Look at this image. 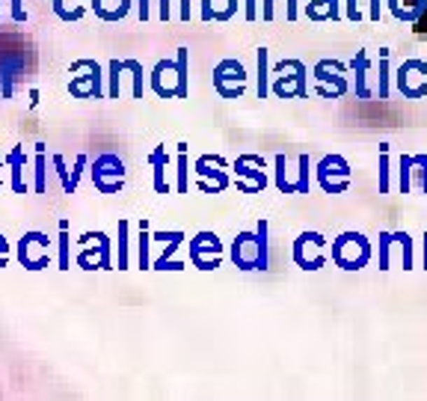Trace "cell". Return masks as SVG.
Segmentation results:
<instances>
[{
    "mask_svg": "<svg viewBox=\"0 0 427 401\" xmlns=\"http://www.w3.org/2000/svg\"><path fill=\"white\" fill-rule=\"evenodd\" d=\"M92 9H95L98 18H104V21H119V18L128 15L131 0H92Z\"/></svg>",
    "mask_w": 427,
    "mask_h": 401,
    "instance_id": "obj_8",
    "label": "cell"
},
{
    "mask_svg": "<svg viewBox=\"0 0 427 401\" xmlns=\"http://www.w3.org/2000/svg\"><path fill=\"white\" fill-rule=\"evenodd\" d=\"M86 66H90V74L86 78H74L69 83V90L78 98H102V66L95 60H86Z\"/></svg>",
    "mask_w": 427,
    "mask_h": 401,
    "instance_id": "obj_4",
    "label": "cell"
},
{
    "mask_svg": "<svg viewBox=\"0 0 427 401\" xmlns=\"http://www.w3.org/2000/svg\"><path fill=\"white\" fill-rule=\"evenodd\" d=\"M48 235L45 232H24L18 238V261L27 271H42L48 268V261H51V256H48Z\"/></svg>",
    "mask_w": 427,
    "mask_h": 401,
    "instance_id": "obj_2",
    "label": "cell"
},
{
    "mask_svg": "<svg viewBox=\"0 0 427 401\" xmlns=\"http://www.w3.org/2000/svg\"><path fill=\"white\" fill-rule=\"evenodd\" d=\"M214 18V0H202V21Z\"/></svg>",
    "mask_w": 427,
    "mask_h": 401,
    "instance_id": "obj_26",
    "label": "cell"
},
{
    "mask_svg": "<svg viewBox=\"0 0 427 401\" xmlns=\"http://www.w3.org/2000/svg\"><path fill=\"white\" fill-rule=\"evenodd\" d=\"M128 268V223L119 220V271Z\"/></svg>",
    "mask_w": 427,
    "mask_h": 401,
    "instance_id": "obj_20",
    "label": "cell"
},
{
    "mask_svg": "<svg viewBox=\"0 0 427 401\" xmlns=\"http://www.w3.org/2000/svg\"><path fill=\"white\" fill-rule=\"evenodd\" d=\"M90 175L102 193H116L122 191V182H125V164L116 155H98L92 161Z\"/></svg>",
    "mask_w": 427,
    "mask_h": 401,
    "instance_id": "obj_1",
    "label": "cell"
},
{
    "mask_svg": "<svg viewBox=\"0 0 427 401\" xmlns=\"http://www.w3.org/2000/svg\"><path fill=\"white\" fill-rule=\"evenodd\" d=\"M136 250H140V268L143 271L152 268V259H148V223L146 220L140 223V247H136Z\"/></svg>",
    "mask_w": 427,
    "mask_h": 401,
    "instance_id": "obj_18",
    "label": "cell"
},
{
    "mask_svg": "<svg viewBox=\"0 0 427 401\" xmlns=\"http://www.w3.org/2000/svg\"><path fill=\"white\" fill-rule=\"evenodd\" d=\"M51 161H54V170H57V175H59V182H62V191H66V193H74L78 187L71 184V175H69V170H66V161H62L59 155H54Z\"/></svg>",
    "mask_w": 427,
    "mask_h": 401,
    "instance_id": "obj_19",
    "label": "cell"
},
{
    "mask_svg": "<svg viewBox=\"0 0 427 401\" xmlns=\"http://www.w3.org/2000/svg\"><path fill=\"white\" fill-rule=\"evenodd\" d=\"M4 164H6V161H0V170H4ZM0 184H4V179H0Z\"/></svg>",
    "mask_w": 427,
    "mask_h": 401,
    "instance_id": "obj_34",
    "label": "cell"
},
{
    "mask_svg": "<svg viewBox=\"0 0 427 401\" xmlns=\"http://www.w3.org/2000/svg\"><path fill=\"white\" fill-rule=\"evenodd\" d=\"M59 271H69L71 268V241H69V223L59 220Z\"/></svg>",
    "mask_w": 427,
    "mask_h": 401,
    "instance_id": "obj_12",
    "label": "cell"
},
{
    "mask_svg": "<svg viewBox=\"0 0 427 401\" xmlns=\"http://www.w3.org/2000/svg\"><path fill=\"white\" fill-rule=\"evenodd\" d=\"M148 18V0H140V21Z\"/></svg>",
    "mask_w": 427,
    "mask_h": 401,
    "instance_id": "obj_31",
    "label": "cell"
},
{
    "mask_svg": "<svg viewBox=\"0 0 427 401\" xmlns=\"http://www.w3.org/2000/svg\"><path fill=\"white\" fill-rule=\"evenodd\" d=\"M33 191H36V193H45V191H48V155H45V146H42V143L36 146V170H33Z\"/></svg>",
    "mask_w": 427,
    "mask_h": 401,
    "instance_id": "obj_11",
    "label": "cell"
},
{
    "mask_svg": "<svg viewBox=\"0 0 427 401\" xmlns=\"http://www.w3.org/2000/svg\"><path fill=\"white\" fill-rule=\"evenodd\" d=\"M148 161H152V167H155V191H158V193H169V184H167V179H163V170H167V164H169L167 149L158 146Z\"/></svg>",
    "mask_w": 427,
    "mask_h": 401,
    "instance_id": "obj_10",
    "label": "cell"
},
{
    "mask_svg": "<svg viewBox=\"0 0 427 401\" xmlns=\"http://www.w3.org/2000/svg\"><path fill=\"white\" fill-rule=\"evenodd\" d=\"M175 62H178V72H181L178 98H187V93H190V78H187V48H178V57H175Z\"/></svg>",
    "mask_w": 427,
    "mask_h": 401,
    "instance_id": "obj_15",
    "label": "cell"
},
{
    "mask_svg": "<svg viewBox=\"0 0 427 401\" xmlns=\"http://www.w3.org/2000/svg\"><path fill=\"white\" fill-rule=\"evenodd\" d=\"M388 95V83H386V51L380 54V98Z\"/></svg>",
    "mask_w": 427,
    "mask_h": 401,
    "instance_id": "obj_24",
    "label": "cell"
},
{
    "mask_svg": "<svg viewBox=\"0 0 427 401\" xmlns=\"http://www.w3.org/2000/svg\"><path fill=\"white\" fill-rule=\"evenodd\" d=\"M92 238L98 241V253H95V250H83V253L78 256V265L86 268V271H92V268H113L110 265V238L104 232H95Z\"/></svg>",
    "mask_w": 427,
    "mask_h": 401,
    "instance_id": "obj_5",
    "label": "cell"
},
{
    "mask_svg": "<svg viewBox=\"0 0 427 401\" xmlns=\"http://www.w3.org/2000/svg\"><path fill=\"white\" fill-rule=\"evenodd\" d=\"M24 164H27V155H24V149L21 146H12V152L6 155L12 193H27V182H24Z\"/></svg>",
    "mask_w": 427,
    "mask_h": 401,
    "instance_id": "obj_7",
    "label": "cell"
},
{
    "mask_svg": "<svg viewBox=\"0 0 427 401\" xmlns=\"http://www.w3.org/2000/svg\"><path fill=\"white\" fill-rule=\"evenodd\" d=\"M12 21H27V9H24V0H12Z\"/></svg>",
    "mask_w": 427,
    "mask_h": 401,
    "instance_id": "obj_23",
    "label": "cell"
},
{
    "mask_svg": "<svg viewBox=\"0 0 427 401\" xmlns=\"http://www.w3.org/2000/svg\"><path fill=\"white\" fill-rule=\"evenodd\" d=\"M158 15H160V21L169 18V0H160V12H158Z\"/></svg>",
    "mask_w": 427,
    "mask_h": 401,
    "instance_id": "obj_27",
    "label": "cell"
},
{
    "mask_svg": "<svg viewBox=\"0 0 427 401\" xmlns=\"http://www.w3.org/2000/svg\"><path fill=\"white\" fill-rule=\"evenodd\" d=\"M225 81H237V83L246 81V72H244V66L237 60H223L220 66L214 69V86H217V90H220Z\"/></svg>",
    "mask_w": 427,
    "mask_h": 401,
    "instance_id": "obj_9",
    "label": "cell"
},
{
    "mask_svg": "<svg viewBox=\"0 0 427 401\" xmlns=\"http://www.w3.org/2000/svg\"><path fill=\"white\" fill-rule=\"evenodd\" d=\"M6 261H9V241H6V235L0 232V271L6 268Z\"/></svg>",
    "mask_w": 427,
    "mask_h": 401,
    "instance_id": "obj_25",
    "label": "cell"
},
{
    "mask_svg": "<svg viewBox=\"0 0 427 401\" xmlns=\"http://www.w3.org/2000/svg\"><path fill=\"white\" fill-rule=\"evenodd\" d=\"M187 184H190V170H187V143H181V149H178V193H187Z\"/></svg>",
    "mask_w": 427,
    "mask_h": 401,
    "instance_id": "obj_14",
    "label": "cell"
},
{
    "mask_svg": "<svg viewBox=\"0 0 427 401\" xmlns=\"http://www.w3.org/2000/svg\"><path fill=\"white\" fill-rule=\"evenodd\" d=\"M122 72H125V60H110V98H119Z\"/></svg>",
    "mask_w": 427,
    "mask_h": 401,
    "instance_id": "obj_16",
    "label": "cell"
},
{
    "mask_svg": "<svg viewBox=\"0 0 427 401\" xmlns=\"http://www.w3.org/2000/svg\"><path fill=\"white\" fill-rule=\"evenodd\" d=\"M412 161L416 158H400V191H410V167H412Z\"/></svg>",
    "mask_w": 427,
    "mask_h": 401,
    "instance_id": "obj_22",
    "label": "cell"
},
{
    "mask_svg": "<svg viewBox=\"0 0 427 401\" xmlns=\"http://www.w3.org/2000/svg\"><path fill=\"white\" fill-rule=\"evenodd\" d=\"M255 15H258V12H255V0H246V18L255 21Z\"/></svg>",
    "mask_w": 427,
    "mask_h": 401,
    "instance_id": "obj_28",
    "label": "cell"
},
{
    "mask_svg": "<svg viewBox=\"0 0 427 401\" xmlns=\"http://www.w3.org/2000/svg\"><path fill=\"white\" fill-rule=\"evenodd\" d=\"M347 15H350V18H354V21L359 18V9H356V0H350V9H347Z\"/></svg>",
    "mask_w": 427,
    "mask_h": 401,
    "instance_id": "obj_32",
    "label": "cell"
},
{
    "mask_svg": "<svg viewBox=\"0 0 427 401\" xmlns=\"http://www.w3.org/2000/svg\"><path fill=\"white\" fill-rule=\"evenodd\" d=\"M261 15H265V21L273 18V0H265V9H261Z\"/></svg>",
    "mask_w": 427,
    "mask_h": 401,
    "instance_id": "obj_30",
    "label": "cell"
},
{
    "mask_svg": "<svg viewBox=\"0 0 427 401\" xmlns=\"http://www.w3.org/2000/svg\"><path fill=\"white\" fill-rule=\"evenodd\" d=\"M181 21H190V0H181Z\"/></svg>",
    "mask_w": 427,
    "mask_h": 401,
    "instance_id": "obj_29",
    "label": "cell"
},
{
    "mask_svg": "<svg viewBox=\"0 0 427 401\" xmlns=\"http://www.w3.org/2000/svg\"><path fill=\"white\" fill-rule=\"evenodd\" d=\"M205 253H211V256H220L223 253V244H220V238L214 235V232H199L193 241H190V256L196 261V268H202V271H205V261H208Z\"/></svg>",
    "mask_w": 427,
    "mask_h": 401,
    "instance_id": "obj_6",
    "label": "cell"
},
{
    "mask_svg": "<svg viewBox=\"0 0 427 401\" xmlns=\"http://www.w3.org/2000/svg\"><path fill=\"white\" fill-rule=\"evenodd\" d=\"M371 18L377 21V18H380V0H374V9H371Z\"/></svg>",
    "mask_w": 427,
    "mask_h": 401,
    "instance_id": "obj_33",
    "label": "cell"
},
{
    "mask_svg": "<svg viewBox=\"0 0 427 401\" xmlns=\"http://www.w3.org/2000/svg\"><path fill=\"white\" fill-rule=\"evenodd\" d=\"M169 238V244L167 247H163V253H160V259L158 261H152V268H158V271H167V259L175 253V247H178L181 241H184V232H169L167 235Z\"/></svg>",
    "mask_w": 427,
    "mask_h": 401,
    "instance_id": "obj_13",
    "label": "cell"
},
{
    "mask_svg": "<svg viewBox=\"0 0 427 401\" xmlns=\"http://www.w3.org/2000/svg\"><path fill=\"white\" fill-rule=\"evenodd\" d=\"M232 259L237 261V268H244V271H253V268L265 271L267 268V253L258 244V232L255 235H249V232L237 235L234 244H232Z\"/></svg>",
    "mask_w": 427,
    "mask_h": 401,
    "instance_id": "obj_3",
    "label": "cell"
},
{
    "mask_svg": "<svg viewBox=\"0 0 427 401\" xmlns=\"http://www.w3.org/2000/svg\"><path fill=\"white\" fill-rule=\"evenodd\" d=\"M354 69H356V93L365 98L368 90H365V54H359V60H354Z\"/></svg>",
    "mask_w": 427,
    "mask_h": 401,
    "instance_id": "obj_21",
    "label": "cell"
},
{
    "mask_svg": "<svg viewBox=\"0 0 427 401\" xmlns=\"http://www.w3.org/2000/svg\"><path fill=\"white\" fill-rule=\"evenodd\" d=\"M258 98H267V51H258Z\"/></svg>",
    "mask_w": 427,
    "mask_h": 401,
    "instance_id": "obj_17",
    "label": "cell"
}]
</instances>
